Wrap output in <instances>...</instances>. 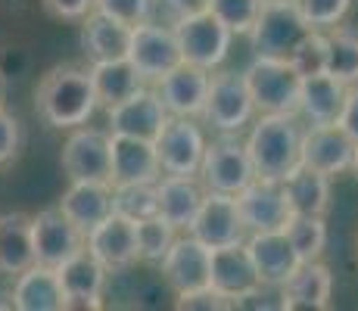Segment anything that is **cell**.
<instances>
[{
  "label": "cell",
  "instance_id": "cell-2",
  "mask_svg": "<svg viewBox=\"0 0 358 311\" xmlns=\"http://www.w3.org/2000/svg\"><path fill=\"white\" fill-rule=\"evenodd\" d=\"M302 124L296 113H262L246 137V153L252 162V175L268 181H284L299 165Z\"/></svg>",
  "mask_w": 358,
  "mask_h": 311
},
{
  "label": "cell",
  "instance_id": "cell-33",
  "mask_svg": "<svg viewBox=\"0 0 358 311\" xmlns=\"http://www.w3.org/2000/svg\"><path fill=\"white\" fill-rule=\"evenodd\" d=\"M287 240L296 249L299 261H315L321 259L327 246V224L324 215H293V221L284 227Z\"/></svg>",
  "mask_w": 358,
  "mask_h": 311
},
{
  "label": "cell",
  "instance_id": "cell-35",
  "mask_svg": "<svg viewBox=\"0 0 358 311\" xmlns=\"http://www.w3.org/2000/svg\"><path fill=\"white\" fill-rule=\"evenodd\" d=\"M134 224H137V259L159 265L178 231L169 224V221H162L159 215H150L143 221H134Z\"/></svg>",
  "mask_w": 358,
  "mask_h": 311
},
{
  "label": "cell",
  "instance_id": "cell-43",
  "mask_svg": "<svg viewBox=\"0 0 358 311\" xmlns=\"http://www.w3.org/2000/svg\"><path fill=\"white\" fill-rule=\"evenodd\" d=\"M336 128L349 137V140L358 147V85L346 87V96H343V109L336 115Z\"/></svg>",
  "mask_w": 358,
  "mask_h": 311
},
{
  "label": "cell",
  "instance_id": "cell-20",
  "mask_svg": "<svg viewBox=\"0 0 358 311\" xmlns=\"http://www.w3.org/2000/svg\"><path fill=\"white\" fill-rule=\"evenodd\" d=\"M109 119V134H128V137H141V140H156V134L162 131V124L169 122L162 100L156 91H137L128 100L115 103L106 109Z\"/></svg>",
  "mask_w": 358,
  "mask_h": 311
},
{
  "label": "cell",
  "instance_id": "cell-27",
  "mask_svg": "<svg viewBox=\"0 0 358 311\" xmlns=\"http://www.w3.org/2000/svg\"><path fill=\"white\" fill-rule=\"evenodd\" d=\"M87 72H91V85H94V94H97V106H106V109L147 87V81H143L141 72L131 66L128 57L91 62Z\"/></svg>",
  "mask_w": 358,
  "mask_h": 311
},
{
  "label": "cell",
  "instance_id": "cell-37",
  "mask_svg": "<svg viewBox=\"0 0 358 311\" xmlns=\"http://www.w3.org/2000/svg\"><path fill=\"white\" fill-rule=\"evenodd\" d=\"M287 59H290V66L302 75V78L324 72V59H327V38H324V34H321L318 29H312V31L306 34V38L299 41V44L293 47V53H290Z\"/></svg>",
  "mask_w": 358,
  "mask_h": 311
},
{
  "label": "cell",
  "instance_id": "cell-34",
  "mask_svg": "<svg viewBox=\"0 0 358 311\" xmlns=\"http://www.w3.org/2000/svg\"><path fill=\"white\" fill-rule=\"evenodd\" d=\"M113 212H119L131 221L156 215V181L113 187Z\"/></svg>",
  "mask_w": 358,
  "mask_h": 311
},
{
  "label": "cell",
  "instance_id": "cell-8",
  "mask_svg": "<svg viewBox=\"0 0 358 311\" xmlns=\"http://www.w3.org/2000/svg\"><path fill=\"white\" fill-rule=\"evenodd\" d=\"M237 199V212L240 221L250 233H262V231H284L293 221V209L290 199L284 193L280 181H268V178H252L250 184L240 193H234Z\"/></svg>",
  "mask_w": 358,
  "mask_h": 311
},
{
  "label": "cell",
  "instance_id": "cell-30",
  "mask_svg": "<svg viewBox=\"0 0 358 311\" xmlns=\"http://www.w3.org/2000/svg\"><path fill=\"white\" fill-rule=\"evenodd\" d=\"M343 96H346V87L336 78H330L327 72L308 75V78H302L299 113L312 124H336V115L343 109Z\"/></svg>",
  "mask_w": 358,
  "mask_h": 311
},
{
  "label": "cell",
  "instance_id": "cell-6",
  "mask_svg": "<svg viewBox=\"0 0 358 311\" xmlns=\"http://www.w3.org/2000/svg\"><path fill=\"white\" fill-rule=\"evenodd\" d=\"M252 115H256V103H252L243 75L237 72L209 75L203 119L212 128H218L222 134H237L240 128H246L252 122Z\"/></svg>",
  "mask_w": 358,
  "mask_h": 311
},
{
  "label": "cell",
  "instance_id": "cell-11",
  "mask_svg": "<svg viewBox=\"0 0 358 311\" xmlns=\"http://www.w3.org/2000/svg\"><path fill=\"white\" fill-rule=\"evenodd\" d=\"M190 237H196L203 246L209 249H222V246H234L243 243L246 227L240 221L237 212V199L231 193H218V190H206L203 203H199L194 221L187 227Z\"/></svg>",
  "mask_w": 358,
  "mask_h": 311
},
{
  "label": "cell",
  "instance_id": "cell-31",
  "mask_svg": "<svg viewBox=\"0 0 358 311\" xmlns=\"http://www.w3.org/2000/svg\"><path fill=\"white\" fill-rule=\"evenodd\" d=\"M280 184L290 199L293 215H324L330 209V178L321 171L296 165Z\"/></svg>",
  "mask_w": 358,
  "mask_h": 311
},
{
  "label": "cell",
  "instance_id": "cell-14",
  "mask_svg": "<svg viewBox=\"0 0 358 311\" xmlns=\"http://www.w3.org/2000/svg\"><path fill=\"white\" fill-rule=\"evenodd\" d=\"M85 249L106 271H128L137 259V224L119 212H109L94 231L85 233Z\"/></svg>",
  "mask_w": 358,
  "mask_h": 311
},
{
  "label": "cell",
  "instance_id": "cell-32",
  "mask_svg": "<svg viewBox=\"0 0 358 311\" xmlns=\"http://www.w3.org/2000/svg\"><path fill=\"white\" fill-rule=\"evenodd\" d=\"M327 59L324 72L336 78L343 87L358 85V31L334 25L327 34Z\"/></svg>",
  "mask_w": 358,
  "mask_h": 311
},
{
  "label": "cell",
  "instance_id": "cell-5",
  "mask_svg": "<svg viewBox=\"0 0 358 311\" xmlns=\"http://www.w3.org/2000/svg\"><path fill=\"white\" fill-rule=\"evenodd\" d=\"M178 38V50H181V59L184 62H194V66L206 68H218L224 59H228V50H231V29L215 19L209 10H199L194 16H184L181 22L171 25Z\"/></svg>",
  "mask_w": 358,
  "mask_h": 311
},
{
  "label": "cell",
  "instance_id": "cell-36",
  "mask_svg": "<svg viewBox=\"0 0 358 311\" xmlns=\"http://www.w3.org/2000/svg\"><path fill=\"white\" fill-rule=\"evenodd\" d=\"M206 10L215 19H222L231 29V34H250L252 22H256L262 0H209Z\"/></svg>",
  "mask_w": 358,
  "mask_h": 311
},
{
  "label": "cell",
  "instance_id": "cell-28",
  "mask_svg": "<svg viewBox=\"0 0 358 311\" xmlns=\"http://www.w3.org/2000/svg\"><path fill=\"white\" fill-rule=\"evenodd\" d=\"M34 265L31 249V215L25 212H3L0 215V274L16 277Z\"/></svg>",
  "mask_w": 358,
  "mask_h": 311
},
{
  "label": "cell",
  "instance_id": "cell-1",
  "mask_svg": "<svg viewBox=\"0 0 358 311\" xmlns=\"http://www.w3.org/2000/svg\"><path fill=\"white\" fill-rule=\"evenodd\" d=\"M34 109L50 128H78L97 113V94L91 72L81 66H57L41 78L34 91Z\"/></svg>",
  "mask_w": 358,
  "mask_h": 311
},
{
  "label": "cell",
  "instance_id": "cell-40",
  "mask_svg": "<svg viewBox=\"0 0 358 311\" xmlns=\"http://www.w3.org/2000/svg\"><path fill=\"white\" fill-rule=\"evenodd\" d=\"M206 3L209 0H150V22H159L171 29L184 16H194V13L206 10Z\"/></svg>",
  "mask_w": 358,
  "mask_h": 311
},
{
  "label": "cell",
  "instance_id": "cell-18",
  "mask_svg": "<svg viewBox=\"0 0 358 311\" xmlns=\"http://www.w3.org/2000/svg\"><path fill=\"white\" fill-rule=\"evenodd\" d=\"M209 287L215 289L218 296H224L228 302H237V299H243V296L262 289V280L256 274V265H252L246 243L212 249Z\"/></svg>",
  "mask_w": 358,
  "mask_h": 311
},
{
  "label": "cell",
  "instance_id": "cell-4",
  "mask_svg": "<svg viewBox=\"0 0 358 311\" xmlns=\"http://www.w3.org/2000/svg\"><path fill=\"white\" fill-rule=\"evenodd\" d=\"M312 31L293 0H262V10L250 29L256 57H280L287 59L293 47Z\"/></svg>",
  "mask_w": 358,
  "mask_h": 311
},
{
  "label": "cell",
  "instance_id": "cell-7",
  "mask_svg": "<svg viewBox=\"0 0 358 311\" xmlns=\"http://www.w3.org/2000/svg\"><path fill=\"white\" fill-rule=\"evenodd\" d=\"M199 181L206 190H218V193H240L246 184L252 181V162L246 153V143L240 137H218V140L206 143L203 150V162H199Z\"/></svg>",
  "mask_w": 358,
  "mask_h": 311
},
{
  "label": "cell",
  "instance_id": "cell-41",
  "mask_svg": "<svg viewBox=\"0 0 358 311\" xmlns=\"http://www.w3.org/2000/svg\"><path fill=\"white\" fill-rule=\"evenodd\" d=\"M19 143H22V128H19V119L10 115L3 106H0V165L13 162L19 153Z\"/></svg>",
  "mask_w": 358,
  "mask_h": 311
},
{
  "label": "cell",
  "instance_id": "cell-12",
  "mask_svg": "<svg viewBox=\"0 0 358 311\" xmlns=\"http://www.w3.org/2000/svg\"><path fill=\"white\" fill-rule=\"evenodd\" d=\"M59 162L69 181L109 184V134L100 128H85V124L72 128Z\"/></svg>",
  "mask_w": 358,
  "mask_h": 311
},
{
  "label": "cell",
  "instance_id": "cell-23",
  "mask_svg": "<svg viewBox=\"0 0 358 311\" xmlns=\"http://www.w3.org/2000/svg\"><path fill=\"white\" fill-rule=\"evenodd\" d=\"M246 249H250V259H252V265H256V274H259L262 287H280V283H284L296 268L302 265L284 231L250 233Z\"/></svg>",
  "mask_w": 358,
  "mask_h": 311
},
{
  "label": "cell",
  "instance_id": "cell-9",
  "mask_svg": "<svg viewBox=\"0 0 358 311\" xmlns=\"http://www.w3.org/2000/svg\"><path fill=\"white\" fill-rule=\"evenodd\" d=\"M131 66L141 72V78L147 85H156L169 68H175L181 62V50H178V38L169 25L159 22H141L131 25V38H128V53Z\"/></svg>",
  "mask_w": 358,
  "mask_h": 311
},
{
  "label": "cell",
  "instance_id": "cell-19",
  "mask_svg": "<svg viewBox=\"0 0 358 311\" xmlns=\"http://www.w3.org/2000/svg\"><path fill=\"white\" fill-rule=\"evenodd\" d=\"M162 168L156 159L153 140H141V137L128 134H109V184H143V181H159Z\"/></svg>",
  "mask_w": 358,
  "mask_h": 311
},
{
  "label": "cell",
  "instance_id": "cell-25",
  "mask_svg": "<svg viewBox=\"0 0 358 311\" xmlns=\"http://www.w3.org/2000/svg\"><path fill=\"white\" fill-rule=\"evenodd\" d=\"M13 308L19 311H63L66 293L59 283L57 268L31 265L22 274H16V287H13Z\"/></svg>",
  "mask_w": 358,
  "mask_h": 311
},
{
  "label": "cell",
  "instance_id": "cell-3",
  "mask_svg": "<svg viewBox=\"0 0 358 311\" xmlns=\"http://www.w3.org/2000/svg\"><path fill=\"white\" fill-rule=\"evenodd\" d=\"M256 113H299L302 75L280 57H256L243 72Z\"/></svg>",
  "mask_w": 358,
  "mask_h": 311
},
{
  "label": "cell",
  "instance_id": "cell-29",
  "mask_svg": "<svg viewBox=\"0 0 358 311\" xmlns=\"http://www.w3.org/2000/svg\"><path fill=\"white\" fill-rule=\"evenodd\" d=\"M81 47H85V57L91 62L103 59H119L128 53V38H131V25H122L115 19L103 16V13L91 10L81 19Z\"/></svg>",
  "mask_w": 358,
  "mask_h": 311
},
{
  "label": "cell",
  "instance_id": "cell-13",
  "mask_svg": "<svg viewBox=\"0 0 358 311\" xmlns=\"http://www.w3.org/2000/svg\"><path fill=\"white\" fill-rule=\"evenodd\" d=\"M31 249L34 265L59 268L72 255L85 249V233L69 221L59 209H44L31 215Z\"/></svg>",
  "mask_w": 358,
  "mask_h": 311
},
{
  "label": "cell",
  "instance_id": "cell-24",
  "mask_svg": "<svg viewBox=\"0 0 358 311\" xmlns=\"http://www.w3.org/2000/svg\"><path fill=\"white\" fill-rule=\"evenodd\" d=\"M203 187H199L196 175H165L156 181V215L169 221L175 231H187L194 221L199 203H203Z\"/></svg>",
  "mask_w": 358,
  "mask_h": 311
},
{
  "label": "cell",
  "instance_id": "cell-17",
  "mask_svg": "<svg viewBox=\"0 0 358 311\" xmlns=\"http://www.w3.org/2000/svg\"><path fill=\"white\" fill-rule=\"evenodd\" d=\"M352 156L355 143L336 124H312L308 131H302L299 165H306V168L334 178L352 168Z\"/></svg>",
  "mask_w": 358,
  "mask_h": 311
},
{
  "label": "cell",
  "instance_id": "cell-45",
  "mask_svg": "<svg viewBox=\"0 0 358 311\" xmlns=\"http://www.w3.org/2000/svg\"><path fill=\"white\" fill-rule=\"evenodd\" d=\"M349 171H352V175L358 178V147H355V156H352V168H349Z\"/></svg>",
  "mask_w": 358,
  "mask_h": 311
},
{
  "label": "cell",
  "instance_id": "cell-42",
  "mask_svg": "<svg viewBox=\"0 0 358 311\" xmlns=\"http://www.w3.org/2000/svg\"><path fill=\"white\" fill-rule=\"evenodd\" d=\"M231 302L224 296H218L212 287L196 289V293H184L178 296V308L181 311H218V308H228Z\"/></svg>",
  "mask_w": 358,
  "mask_h": 311
},
{
  "label": "cell",
  "instance_id": "cell-16",
  "mask_svg": "<svg viewBox=\"0 0 358 311\" xmlns=\"http://www.w3.org/2000/svg\"><path fill=\"white\" fill-rule=\"evenodd\" d=\"M209 261H212V249L187 233V237L171 240L169 252L162 255L159 265L169 287L178 296H184V293H196V289L209 287Z\"/></svg>",
  "mask_w": 358,
  "mask_h": 311
},
{
  "label": "cell",
  "instance_id": "cell-46",
  "mask_svg": "<svg viewBox=\"0 0 358 311\" xmlns=\"http://www.w3.org/2000/svg\"><path fill=\"white\" fill-rule=\"evenodd\" d=\"M0 106H3V75H0Z\"/></svg>",
  "mask_w": 358,
  "mask_h": 311
},
{
  "label": "cell",
  "instance_id": "cell-39",
  "mask_svg": "<svg viewBox=\"0 0 358 311\" xmlns=\"http://www.w3.org/2000/svg\"><path fill=\"white\" fill-rule=\"evenodd\" d=\"M94 10L122 25H141L150 19V0H94Z\"/></svg>",
  "mask_w": 358,
  "mask_h": 311
},
{
  "label": "cell",
  "instance_id": "cell-21",
  "mask_svg": "<svg viewBox=\"0 0 358 311\" xmlns=\"http://www.w3.org/2000/svg\"><path fill=\"white\" fill-rule=\"evenodd\" d=\"M330 293H334V277L327 265L302 261L299 268L280 283V308L287 311H324L330 308Z\"/></svg>",
  "mask_w": 358,
  "mask_h": 311
},
{
  "label": "cell",
  "instance_id": "cell-10",
  "mask_svg": "<svg viewBox=\"0 0 358 311\" xmlns=\"http://www.w3.org/2000/svg\"><path fill=\"white\" fill-rule=\"evenodd\" d=\"M156 159H159L162 175H184L194 178L203 162V150H206V137L199 131V124L181 115H169V122L162 124V131L153 140Z\"/></svg>",
  "mask_w": 358,
  "mask_h": 311
},
{
  "label": "cell",
  "instance_id": "cell-15",
  "mask_svg": "<svg viewBox=\"0 0 358 311\" xmlns=\"http://www.w3.org/2000/svg\"><path fill=\"white\" fill-rule=\"evenodd\" d=\"M206 91H209V72L194 66V62H184V59L156 81V94H159L165 113L181 115V119H196V115H203Z\"/></svg>",
  "mask_w": 358,
  "mask_h": 311
},
{
  "label": "cell",
  "instance_id": "cell-26",
  "mask_svg": "<svg viewBox=\"0 0 358 311\" xmlns=\"http://www.w3.org/2000/svg\"><path fill=\"white\" fill-rule=\"evenodd\" d=\"M81 233L94 231L113 212V187L94 181H72L57 205Z\"/></svg>",
  "mask_w": 358,
  "mask_h": 311
},
{
  "label": "cell",
  "instance_id": "cell-44",
  "mask_svg": "<svg viewBox=\"0 0 358 311\" xmlns=\"http://www.w3.org/2000/svg\"><path fill=\"white\" fill-rule=\"evenodd\" d=\"M41 3L50 16L66 19V22H81L94 10V0H41Z\"/></svg>",
  "mask_w": 358,
  "mask_h": 311
},
{
  "label": "cell",
  "instance_id": "cell-38",
  "mask_svg": "<svg viewBox=\"0 0 358 311\" xmlns=\"http://www.w3.org/2000/svg\"><path fill=\"white\" fill-rule=\"evenodd\" d=\"M293 3H296V10L302 13V19L308 22V29L324 31L346 19L352 0H293Z\"/></svg>",
  "mask_w": 358,
  "mask_h": 311
},
{
  "label": "cell",
  "instance_id": "cell-22",
  "mask_svg": "<svg viewBox=\"0 0 358 311\" xmlns=\"http://www.w3.org/2000/svg\"><path fill=\"white\" fill-rule=\"evenodd\" d=\"M59 283L66 293V308H100L103 287H106V268L94 259L87 249L72 255L57 268Z\"/></svg>",
  "mask_w": 358,
  "mask_h": 311
}]
</instances>
